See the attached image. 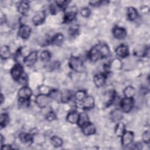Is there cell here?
I'll return each instance as SVG.
<instances>
[{"label": "cell", "instance_id": "obj_1", "mask_svg": "<svg viewBox=\"0 0 150 150\" xmlns=\"http://www.w3.org/2000/svg\"><path fill=\"white\" fill-rule=\"evenodd\" d=\"M110 53V50L108 46L105 44L100 43L91 49L88 52V57L91 61L96 62L99 59L108 57Z\"/></svg>", "mask_w": 150, "mask_h": 150}, {"label": "cell", "instance_id": "obj_2", "mask_svg": "<svg viewBox=\"0 0 150 150\" xmlns=\"http://www.w3.org/2000/svg\"><path fill=\"white\" fill-rule=\"evenodd\" d=\"M69 64L70 67L76 72H82L84 70V65L82 60L78 57L71 56Z\"/></svg>", "mask_w": 150, "mask_h": 150}, {"label": "cell", "instance_id": "obj_3", "mask_svg": "<svg viewBox=\"0 0 150 150\" xmlns=\"http://www.w3.org/2000/svg\"><path fill=\"white\" fill-rule=\"evenodd\" d=\"M77 13V8L76 6H67L64 11V22L67 23L73 21L76 16Z\"/></svg>", "mask_w": 150, "mask_h": 150}, {"label": "cell", "instance_id": "obj_4", "mask_svg": "<svg viewBox=\"0 0 150 150\" xmlns=\"http://www.w3.org/2000/svg\"><path fill=\"white\" fill-rule=\"evenodd\" d=\"M133 98L125 97L122 98L120 102V106L121 110L123 112H129L134 106Z\"/></svg>", "mask_w": 150, "mask_h": 150}, {"label": "cell", "instance_id": "obj_5", "mask_svg": "<svg viewBox=\"0 0 150 150\" xmlns=\"http://www.w3.org/2000/svg\"><path fill=\"white\" fill-rule=\"evenodd\" d=\"M24 73L23 66L20 63L15 64L11 70V74L12 79L16 81H18L20 77Z\"/></svg>", "mask_w": 150, "mask_h": 150}, {"label": "cell", "instance_id": "obj_6", "mask_svg": "<svg viewBox=\"0 0 150 150\" xmlns=\"http://www.w3.org/2000/svg\"><path fill=\"white\" fill-rule=\"evenodd\" d=\"M50 97L49 95L45 94H39L35 99V102L38 106L41 108H45L47 106L50 102Z\"/></svg>", "mask_w": 150, "mask_h": 150}, {"label": "cell", "instance_id": "obj_7", "mask_svg": "<svg viewBox=\"0 0 150 150\" xmlns=\"http://www.w3.org/2000/svg\"><path fill=\"white\" fill-rule=\"evenodd\" d=\"M38 52H31L28 55H27L23 59V63L25 66L28 67L32 66L35 64L38 60Z\"/></svg>", "mask_w": 150, "mask_h": 150}, {"label": "cell", "instance_id": "obj_8", "mask_svg": "<svg viewBox=\"0 0 150 150\" xmlns=\"http://www.w3.org/2000/svg\"><path fill=\"white\" fill-rule=\"evenodd\" d=\"M121 137V144L124 146H127L130 145L134 137V133L130 131H125L122 135Z\"/></svg>", "mask_w": 150, "mask_h": 150}, {"label": "cell", "instance_id": "obj_9", "mask_svg": "<svg viewBox=\"0 0 150 150\" xmlns=\"http://www.w3.org/2000/svg\"><path fill=\"white\" fill-rule=\"evenodd\" d=\"M31 33V28L28 25H21L19 28L18 32V36L23 39H27L29 38Z\"/></svg>", "mask_w": 150, "mask_h": 150}, {"label": "cell", "instance_id": "obj_10", "mask_svg": "<svg viewBox=\"0 0 150 150\" xmlns=\"http://www.w3.org/2000/svg\"><path fill=\"white\" fill-rule=\"evenodd\" d=\"M32 94V90L28 86H23L18 91V97L21 99L29 100Z\"/></svg>", "mask_w": 150, "mask_h": 150}, {"label": "cell", "instance_id": "obj_11", "mask_svg": "<svg viewBox=\"0 0 150 150\" xmlns=\"http://www.w3.org/2000/svg\"><path fill=\"white\" fill-rule=\"evenodd\" d=\"M112 34L116 39H122L126 36L127 31L124 28L116 26L112 29Z\"/></svg>", "mask_w": 150, "mask_h": 150}, {"label": "cell", "instance_id": "obj_12", "mask_svg": "<svg viewBox=\"0 0 150 150\" xmlns=\"http://www.w3.org/2000/svg\"><path fill=\"white\" fill-rule=\"evenodd\" d=\"M45 17V13L43 11H39L33 16L32 22L35 25H40L44 22Z\"/></svg>", "mask_w": 150, "mask_h": 150}, {"label": "cell", "instance_id": "obj_13", "mask_svg": "<svg viewBox=\"0 0 150 150\" xmlns=\"http://www.w3.org/2000/svg\"><path fill=\"white\" fill-rule=\"evenodd\" d=\"M107 76L104 73H98L94 76V83L97 87L103 86L106 81Z\"/></svg>", "mask_w": 150, "mask_h": 150}, {"label": "cell", "instance_id": "obj_14", "mask_svg": "<svg viewBox=\"0 0 150 150\" xmlns=\"http://www.w3.org/2000/svg\"><path fill=\"white\" fill-rule=\"evenodd\" d=\"M81 102L82 107L84 110H90L94 106V99L91 96H86Z\"/></svg>", "mask_w": 150, "mask_h": 150}, {"label": "cell", "instance_id": "obj_15", "mask_svg": "<svg viewBox=\"0 0 150 150\" xmlns=\"http://www.w3.org/2000/svg\"><path fill=\"white\" fill-rule=\"evenodd\" d=\"M82 132L85 135H91L96 132V127L94 125L90 122L86 124L81 127Z\"/></svg>", "mask_w": 150, "mask_h": 150}, {"label": "cell", "instance_id": "obj_16", "mask_svg": "<svg viewBox=\"0 0 150 150\" xmlns=\"http://www.w3.org/2000/svg\"><path fill=\"white\" fill-rule=\"evenodd\" d=\"M122 111L118 109L114 110L110 114V118L113 122H118L123 118Z\"/></svg>", "mask_w": 150, "mask_h": 150}, {"label": "cell", "instance_id": "obj_17", "mask_svg": "<svg viewBox=\"0 0 150 150\" xmlns=\"http://www.w3.org/2000/svg\"><path fill=\"white\" fill-rule=\"evenodd\" d=\"M115 53L118 56L122 58H124L128 56L129 50L127 46L124 45H121L117 47L115 50Z\"/></svg>", "mask_w": 150, "mask_h": 150}, {"label": "cell", "instance_id": "obj_18", "mask_svg": "<svg viewBox=\"0 0 150 150\" xmlns=\"http://www.w3.org/2000/svg\"><path fill=\"white\" fill-rule=\"evenodd\" d=\"M49 96L50 98L57 102H62V93L58 90L53 89L50 90L49 93Z\"/></svg>", "mask_w": 150, "mask_h": 150}, {"label": "cell", "instance_id": "obj_19", "mask_svg": "<svg viewBox=\"0 0 150 150\" xmlns=\"http://www.w3.org/2000/svg\"><path fill=\"white\" fill-rule=\"evenodd\" d=\"M63 39H64L63 35L60 33H57L56 35H54L53 36H52V38L50 39L49 44L59 46L62 43Z\"/></svg>", "mask_w": 150, "mask_h": 150}, {"label": "cell", "instance_id": "obj_20", "mask_svg": "<svg viewBox=\"0 0 150 150\" xmlns=\"http://www.w3.org/2000/svg\"><path fill=\"white\" fill-rule=\"evenodd\" d=\"M18 11L22 15H26L29 9V5L25 1H21L19 3L17 6Z\"/></svg>", "mask_w": 150, "mask_h": 150}, {"label": "cell", "instance_id": "obj_21", "mask_svg": "<svg viewBox=\"0 0 150 150\" xmlns=\"http://www.w3.org/2000/svg\"><path fill=\"white\" fill-rule=\"evenodd\" d=\"M89 122V118L86 112H82L79 114V117L77 124L80 127H82L86 124Z\"/></svg>", "mask_w": 150, "mask_h": 150}, {"label": "cell", "instance_id": "obj_22", "mask_svg": "<svg viewBox=\"0 0 150 150\" xmlns=\"http://www.w3.org/2000/svg\"><path fill=\"white\" fill-rule=\"evenodd\" d=\"M79 117V113L77 111H73L70 112L67 114L66 117V120L69 122L71 124H75L77 122Z\"/></svg>", "mask_w": 150, "mask_h": 150}, {"label": "cell", "instance_id": "obj_23", "mask_svg": "<svg viewBox=\"0 0 150 150\" xmlns=\"http://www.w3.org/2000/svg\"><path fill=\"white\" fill-rule=\"evenodd\" d=\"M11 51L9 47L6 45H3L1 47L0 56L2 59H7L11 56Z\"/></svg>", "mask_w": 150, "mask_h": 150}, {"label": "cell", "instance_id": "obj_24", "mask_svg": "<svg viewBox=\"0 0 150 150\" xmlns=\"http://www.w3.org/2000/svg\"><path fill=\"white\" fill-rule=\"evenodd\" d=\"M134 54L138 56V57H143L145 56L148 52V48L145 46H139V47H137L134 49Z\"/></svg>", "mask_w": 150, "mask_h": 150}, {"label": "cell", "instance_id": "obj_25", "mask_svg": "<svg viewBox=\"0 0 150 150\" xmlns=\"http://www.w3.org/2000/svg\"><path fill=\"white\" fill-rule=\"evenodd\" d=\"M127 16L128 20L132 21L135 20L138 16V12L134 7H129L127 11Z\"/></svg>", "mask_w": 150, "mask_h": 150}, {"label": "cell", "instance_id": "obj_26", "mask_svg": "<svg viewBox=\"0 0 150 150\" xmlns=\"http://www.w3.org/2000/svg\"><path fill=\"white\" fill-rule=\"evenodd\" d=\"M19 139L22 143L29 144L33 141V135L28 133H21L20 134Z\"/></svg>", "mask_w": 150, "mask_h": 150}, {"label": "cell", "instance_id": "obj_27", "mask_svg": "<svg viewBox=\"0 0 150 150\" xmlns=\"http://www.w3.org/2000/svg\"><path fill=\"white\" fill-rule=\"evenodd\" d=\"M125 131V125L121 122H118L115 128V133L118 137H121Z\"/></svg>", "mask_w": 150, "mask_h": 150}, {"label": "cell", "instance_id": "obj_28", "mask_svg": "<svg viewBox=\"0 0 150 150\" xmlns=\"http://www.w3.org/2000/svg\"><path fill=\"white\" fill-rule=\"evenodd\" d=\"M124 94L125 97L133 98L135 94V90L132 86H128L124 90Z\"/></svg>", "mask_w": 150, "mask_h": 150}, {"label": "cell", "instance_id": "obj_29", "mask_svg": "<svg viewBox=\"0 0 150 150\" xmlns=\"http://www.w3.org/2000/svg\"><path fill=\"white\" fill-rule=\"evenodd\" d=\"M9 118L7 114L4 113L0 115V126L1 129L5 128L9 123Z\"/></svg>", "mask_w": 150, "mask_h": 150}, {"label": "cell", "instance_id": "obj_30", "mask_svg": "<svg viewBox=\"0 0 150 150\" xmlns=\"http://www.w3.org/2000/svg\"><path fill=\"white\" fill-rule=\"evenodd\" d=\"M50 142L52 145L56 148L60 147L63 145V141L61 138L59 137L58 136H52L50 138Z\"/></svg>", "mask_w": 150, "mask_h": 150}, {"label": "cell", "instance_id": "obj_31", "mask_svg": "<svg viewBox=\"0 0 150 150\" xmlns=\"http://www.w3.org/2000/svg\"><path fill=\"white\" fill-rule=\"evenodd\" d=\"M86 97V92L84 90H79L74 94L75 99L77 101H80V102L82 101Z\"/></svg>", "mask_w": 150, "mask_h": 150}, {"label": "cell", "instance_id": "obj_32", "mask_svg": "<svg viewBox=\"0 0 150 150\" xmlns=\"http://www.w3.org/2000/svg\"><path fill=\"white\" fill-rule=\"evenodd\" d=\"M40 59L43 62H49L51 59V54L48 50H43L40 54Z\"/></svg>", "mask_w": 150, "mask_h": 150}, {"label": "cell", "instance_id": "obj_33", "mask_svg": "<svg viewBox=\"0 0 150 150\" xmlns=\"http://www.w3.org/2000/svg\"><path fill=\"white\" fill-rule=\"evenodd\" d=\"M62 93V102H67L71 98V93L69 90H64Z\"/></svg>", "mask_w": 150, "mask_h": 150}, {"label": "cell", "instance_id": "obj_34", "mask_svg": "<svg viewBox=\"0 0 150 150\" xmlns=\"http://www.w3.org/2000/svg\"><path fill=\"white\" fill-rule=\"evenodd\" d=\"M55 3L60 9H63L64 10L68 6V4L69 3V1H56Z\"/></svg>", "mask_w": 150, "mask_h": 150}, {"label": "cell", "instance_id": "obj_35", "mask_svg": "<svg viewBox=\"0 0 150 150\" xmlns=\"http://www.w3.org/2000/svg\"><path fill=\"white\" fill-rule=\"evenodd\" d=\"M91 13V11L88 8H83L80 10V14L84 18H88Z\"/></svg>", "mask_w": 150, "mask_h": 150}, {"label": "cell", "instance_id": "obj_36", "mask_svg": "<svg viewBox=\"0 0 150 150\" xmlns=\"http://www.w3.org/2000/svg\"><path fill=\"white\" fill-rule=\"evenodd\" d=\"M142 138L143 141L146 144H148L150 141V134H149V131H145L142 136Z\"/></svg>", "mask_w": 150, "mask_h": 150}, {"label": "cell", "instance_id": "obj_37", "mask_svg": "<svg viewBox=\"0 0 150 150\" xmlns=\"http://www.w3.org/2000/svg\"><path fill=\"white\" fill-rule=\"evenodd\" d=\"M46 118L47 120L51 121L56 118V115L53 111H49L47 114L46 115Z\"/></svg>", "mask_w": 150, "mask_h": 150}, {"label": "cell", "instance_id": "obj_38", "mask_svg": "<svg viewBox=\"0 0 150 150\" xmlns=\"http://www.w3.org/2000/svg\"><path fill=\"white\" fill-rule=\"evenodd\" d=\"M79 32V27L77 26H73L69 29V34L71 36H75Z\"/></svg>", "mask_w": 150, "mask_h": 150}, {"label": "cell", "instance_id": "obj_39", "mask_svg": "<svg viewBox=\"0 0 150 150\" xmlns=\"http://www.w3.org/2000/svg\"><path fill=\"white\" fill-rule=\"evenodd\" d=\"M58 9H60V8L57 6V5L56 4H51L49 7L50 12L53 15H54L57 12Z\"/></svg>", "mask_w": 150, "mask_h": 150}, {"label": "cell", "instance_id": "obj_40", "mask_svg": "<svg viewBox=\"0 0 150 150\" xmlns=\"http://www.w3.org/2000/svg\"><path fill=\"white\" fill-rule=\"evenodd\" d=\"M103 2L100 1H90L89 3L91 6H98L101 4Z\"/></svg>", "mask_w": 150, "mask_h": 150}, {"label": "cell", "instance_id": "obj_41", "mask_svg": "<svg viewBox=\"0 0 150 150\" xmlns=\"http://www.w3.org/2000/svg\"><path fill=\"white\" fill-rule=\"evenodd\" d=\"M12 148L11 147V145H1V149H12Z\"/></svg>", "mask_w": 150, "mask_h": 150}, {"label": "cell", "instance_id": "obj_42", "mask_svg": "<svg viewBox=\"0 0 150 150\" xmlns=\"http://www.w3.org/2000/svg\"><path fill=\"white\" fill-rule=\"evenodd\" d=\"M4 96H3V94H1V104H3V102H4Z\"/></svg>", "mask_w": 150, "mask_h": 150}, {"label": "cell", "instance_id": "obj_43", "mask_svg": "<svg viewBox=\"0 0 150 150\" xmlns=\"http://www.w3.org/2000/svg\"><path fill=\"white\" fill-rule=\"evenodd\" d=\"M4 137L2 135H1V145H3V142H4Z\"/></svg>", "mask_w": 150, "mask_h": 150}]
</instances>
